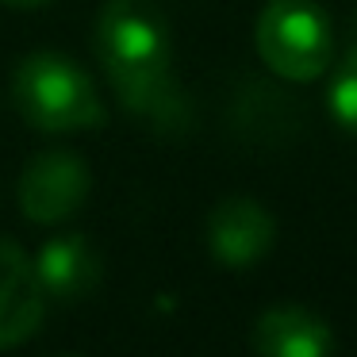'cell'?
Segmentation results:
<instances>
[{
	"label": "cell",
	"instance_id": "cell-9",
	"mask_svg": "<svg viewBox=\"0 0 357 357\" xmlns=\"http://www.w3.org/2000/svg\"><path fill=\"white\" fill-rule=\"evenodd\" d=\"M331 112L338 116L342 127H349V131L357 135V54H349L346 66H342V73L334 77V85H331Z\"/></svg>",
	"mask_w": 357,
	"mask_h": 357
},
{
	"label": "cell",
	"instance_id": "cell-4",
	"mask_svg": "<svg viewBox=\"0 0 357 357\" xmlns=\"http://www.w3.org/2000/svg\"><path fill=\"white\" fill-rule=\"evenodd\" d=\"M93 173L70 150H43L24 165L20 177V211L31 223H62L89 200Z\"/></svg>",
	"mask_w": 357,
	"mask_h": 357
},
{
	"label": "cell",
	"instance_id": "cell-6",
	"mask_svg": "<svg viewBox=\"0 0 357 357\" xmlns=\"http://www.w3.org/2000/svg\"><path fill=\"white\" fill-rule=\"evenodd\" d=\"M208 246L227 269H246L273 246V215L257 200L231 196L208 215Z\"/></svg>",
	"mask_w": 357,
	"mask_h": 357
},
{
	"label": "cell",
	"instance_id": "cell-8",
	"mask_svg": "<svg viewBox=\"0 0 357 357\" xmlns=\"http://www.w3.org/2000/svg\"><path fill=\"white\" fill-rule=\"evenodd\" d=\"M331 346V326L303 307L265 311L254 326V349L269 357H323Z\"/></svg>",
	"mask_w": 357,
	"mask_h": 357
},
{
	"label": "cell",
	"instance_id": "cell-1",
	"mask_svg": "<svg viewBox=\"0 0 357 357\" xmlns=\"http://www.w3.org/2000/svg\"><path fill=\"white\" fill-rule=\"evenodd\" d=\"M96 54L131 116L177 131L188 119V104L173 81L169 27L154 0H108L96 20Z\"/></svg>",
	"mask_w": 357,
	"mask_h": 357
},
{
	"label": "cell",
	"instance_id": "cell-3",
	"mask_svg": "<svg viewBox=\"0 0 357 357\" xmlns=\"http://www.w3.org/2000/svg\"><path fill=\"white\" fill-rule=\"evenodd\" d=\"M257 54L277 77L311 81L331 62V27L311 0H273L257 20Z\"/></svg>",
	"mask_w": 357,
	"mask_h": 357
},
{
	"label": "cell",
	"instance_id": "cell-5",
	"mask_svg": "<svg viewBox=\"0 0 357 357\" xmlns=\"http://www.w3.org/2000/svg\"><path fill=\"white\" fill-rule=\"evenodd\" d=\"M47 296L35 277V261L16 246L0 238V349L27 342L43 323Z\"/></svg>",
	"mask_w": 357,
	"mask_h": 357
},
{
	"label": "cell",
	"instance_id": "cell-7",
	"mask_svg": "<svg viewBox=\"0 0 357 357\" xmlns=\"http://www.w3.org/2000/svg\"><path fill=\"white\" fill-rule=\"evenodd\" d=\"M35 277L47 300L81 303L100 288V254L85 234H58L35 257Z\"/></svg>",
	"mask_w": 357,
	"mask_h": 357
},
{
	"label": "cell",
	"instance_id": "cell-2",
	"mask_svg": "<svg viewBox=\"0 0 357 357\" xmlns=\"http://www.w3.org/2000/svg\"><path fill=\"white\" fill-rule=\"evenodd\" d=\"M12 100L39 131H89L104 123V100L93 77L54 50H35L20 62L12 77Z\"/></svg>",
	"mask_w": 357,
	"mask_h": 357
},
{
	"label": "cell",
	"instance_id": "cell-10",
	"mask_svg": "<svg viewBox=\"0 0 357 357\" xmlns=\"http://www.w3.org/2000/svg\"><path fill=\"white\" fill-rule=\"evenodd\" d=\"M0 4H8V8H39V4H50V0H0Z\"/></svg>",
	"mask_w": 357,
	"mask_h": 357
}]
</instances>
